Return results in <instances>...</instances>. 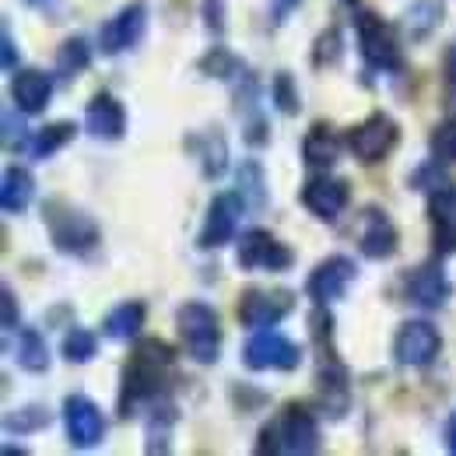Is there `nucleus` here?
<instances>
[{
    "label": "nucleus",
    "mask_w": 456,
    "mask_h": 456,
    "mask_svg": "<svg viewBox=\"0 0 456 456\" xmlns=\"http://www.w3.org/2000/svg\"><path fill=\"white\" fill-rule=\"evenodd\" d=\"M172 347L159 338L137 344V351L126 362L123 372V390H119V414L130 418L137 411V403L144 400H159L162 387H166V369L172 365Z\"/></svg>",
    "instance_id": "obj_1"
},
{
    "label": "nucleus",
    "mask_w": 456,
    "mask_h": 456,
    "mask_svg": "<svg viewBox=\"0 0 456 456\" xmlns=\"http://www.w3.org/2000/svg\"><path fill=\"white\" fill-rule=\"evenodd\" d=\"M260 453H316L320 450V428L316 418L302 403H288L285 411L260 432Z\"/></svg>",
    "instance_id": "obj_2"
},
{
    "label": "nucleus",
    "mask_w": 456,
    "mask_h": 456,
    "mask_svg": "<svg viewBox=\"0 0 456 456\" xmlns=\"http://www.w3.org/2000/svg\"><path fill=\"white\" fill-rule=\"evenodd\" d=\"M179 334L186 344V354L200 365H215L218 362V347H222V327H218V313L204 302H186L175 313Z\"/></svg>",
    "instance_id": "obj_3"
},
{
    "label": "nucleus",
    "mask_w": 456,
    "mask_h": 456,
    "mask_svg": "<svg viewBox=\"0 0 456 456\" xmlns=\"http://www.w3.org/2000/svg\"><path fill=\"white\" fill-rule=\"evenodd\" d=\"M46 225H50L53 246H57L60 253H74V256L92 253L99 246V239H102L99 225L88 215H81V211H74V208H67L60 200L46 208Z\"/></svg>",
    "instance_id": "obj_4"
},
{
    "label": "nucleus",
    "mask_w": 456,
    "mask_h": 456,
    "mask_svg": "<svg viewBox=\"0 0 456 456\" xmlns=\"http://www.w3.org/2000/svg\"><path fill=\"white\" fill-rule=\"evenodd\" d=\"M397 141H400V126L387 113H372L365 123L351 126V134H347V148H351L354 159L365 162V166L383 162V159L397 148Z\"/></svg>",
    "instance_id": "obj_5"
},
{
    "label": "nucleus",
    "mask_w": 456,
    "mask_h": 456,
    "mask_svg": "<svg viewBox=\"0 0 456 456\" xmlns=\"http://www.w3.org/2000/svg\"><path fill=\"white\" fill-rule=\"evenodd\" d=\"M235 260H239L242 271H288L295 253L288 249L285 242H278L267 228H249L239 239Z\"/></svg>",
    "instance_id": "obj_6"
},
{
    "label": "nucleus",
    "mask_w": 456,
    "mask_h": 456,
    "mask_svg": "<svg viewBox=\"0 0 456 456\" xmlns=\"http://www.w3.org/2000/svg\"><path fill=\"white\" fill-rule=\"evenodd\" d=\"M358 46H362V57L372 70H400L403 60H400V46L390 32V25H383L379 14L365 11L358 14Z\"/></svg>",
    "instance_id": "obj_7"
},
{
    "label": "nucleus",
    "mask_w": 456,
    "mask_h": 456,
    "mask_svg": "<svg viewBox=\"0 0 456 456\" xmlns=\"http://www.w3.org/2000/svg\"><path fill=\"white\" fill-rule=\"evenodd\" d=\"M242 362L249 365V369H281V372H291V369H298V362H302V351H298V344L288 341L285 334H278V330H260V334H253L249 344L242 347Z\"/></svg>",
    "instance_id": "obj_8"
},
{
    "label": "nucleus",
    "mask_w": 456,
    "mask_h": 456,
    "mask_svg": "<svg viewBox=\"0 0 456 456\" xmlns=\"http://www.w3.org/2000/svg\"><path fill=\"white\" fill-rule=\"evenodd\" d=\"M291 309H295V295L285 291V288H278V291L249 288V291H242V298H239V320H242V327H249V330H264V327L281 323Z\"/></svg>",
    "instance_id": "obj_9"
},
{
    "label": "nucleus",
    "mask_w": 456,
    "mask_h": 456,
    "mask_svg": "<svg viewBox=\"0 0 456 456\" xmlns=\"http://www.w3.org/2000/svg\"><path fill=\"white\" fill-rule=\"evenodd\" d=\"M439 347H443V338H439V330L428 320H407L397 330L394 354H397L400 365H407V369H425V365L436 362Z\"/></svg>",
    "instance_id": "obj_10"
},
{
    "label": "nucleus",
    "mask_w": 456,
    "mask_h": 456,
    "mask_svg": "<svg viewBox=\"0 0 456 456\" xmlns=\"http://www.w3.org/2000/svg\"><path fill=\"white\" fill-rule=\"evenodd\" d=\"M428 222H432V249L436 256L456 253V183H432L428 193Z\"/></svg>",
    "instance_id": "obj_11"
},
{
    "label": "nucleus",
    "mask_w": 456,
    "mask_h": 456,
    "mask_svg": "<svg viewBox=\"0 0 456 456\" xmlns=\"http://www.w3.org/2000/svg\"><path fill=\"white\" fill-rule=\"evenodd\" d=\"M144 28H148V7L141 0H134L99 28V50L106 57H116V53L137 46L144 39Z\"/></svg>",
    "instance_id": "obj_12"
},
{
    "label": "nucleus",
    "mask_w": 456,
    "mask_h": 456,
    "mask_svg": "<svg viewBox=\"0 0 456 456\" xmlns=\"http://www.w3.org/2000/svg\"><path fill=\"white\" fill-rule=\"evenodd\" d=\"M63 421H67L70 446H77V450L95 446V443L102 439V432H106V418H102V411H99L88 397H81V394H74V397L63 400Z\"/></svg>",
    "instance_id": "obj_13"
},
{
    "label": "nucleus",
    "mask_w": 456,
    "mask_h": 456,
    "mask_svg": "<svg viewBox=\"0 0 456 456\" xmlns=\"http://www.w3.org/2000/svg\"><path fill=\"white\" fill-rule=\"evenodd\" d=\"M242 204H246V200H242L239 193H222V197H215L211 208H208L204 228H200V235H197V246H200V249H218V246H225L228 239L235 235V228H239Z\"/></svg>",
    "instance_id": "obj_14"
},
{
    "label": "nucleus",
    "mask_w": 456,
    "mask_h": 456,
    "mask_svg": "<svg viewBox=\"0 0 456 456\" xmlns=\"http://www.w3.org/2000/svg\"><path fill=\"white\" fill-rule=\"evenodd\" d=\"M354 281V260L351 256H327L323 264H316V271L309 274V298L316 302V305H327V302H334V298H341L347 285Z\"/></svg>",
    "instance_id": "obj_15"
},
{
    "label": "nucleus",
    "mask_w": 456,
    "mask_h": 456,
    "mask_svg": "<svg viewBox=\"0 0 456 456\" xmlns=\"http://www.w3.org/2000/svg\"><path fill=\"white\" fill-rule=\"evenodd\" d=\"M358 246H362V253H365L369 260H390V256L397 253V246H400L397 228H394V222H390L379 208H369V211L362 215Z\"/></svg>",
    "instance_id": "obj_16"
},
{
    "label": "nucleus",
    "mask_w": 456,
    "mask_h": 456,
    "mask_svg": "<svg viewBox=\"0 0 456 456\" xmlns=\"http://www.w3.org/2000/svg\"><path fill=\"white\" fill-rule=\"evenodd\" d=\"M347 200H351V190H347L344 179H327V175H320V179H309L305 190H302V204H305L316 218H323V222H334L344 208H347Z\"/></svg>",
    "instance_id": "obj_17"
},
{
    "label": "nucleus",
    "mask_w": 456,
    "mask_h": 456,
    "mask_svg": "<svg viewBox=\"0 0 456 456\" xmlns=\"http://www.w3.org/2000/svg\"><path fill=\"white\" fill-rule=\"evenodd\" d=\"M403 291H407V302H414L421 309H439V305H446L453 288H450V278H446L443 267L428 264V267H418V271L407 274Z\"/></svg>",
    "instance_id": "obj_18"
},
{
    "label": "nucleus",
    "mask_w": 456,
    "mask_h": 456,
    "mask_svg": "<svg viewBox=\"0 0 456 456\" xmlns=\"http://www.w3.org/2000/svg\"><path fill=\"white\" fill-rule=\"evenodd\" d=\"M85 126H88V134L99 137V141H119L123 130H126V113H123L119 99L110 95V92H99V95L88 102V110H85Z\"/></svg>",
    "instance_id": "obj_19"
},
{
    "label": "nucleus",
    "mask_w": 456,
    "mask_h": 456,
    "mask_svg": "<svg viewBox=\"0 0 456 456\" xmlns=\"http://www.w3.org/2000/svg\"><path fill=\"white\" fill-rule=\"evenodd\" d=\"M50 95H53V81H50V74H43V70H21V74H14V81H11V99H14V106L28 116L43 113V110L50 106Z\"/></svg>",
    "instance_id": "obj_20"
},
{
    "label": "nucleus",
    "mask_w": 456,
    "mask_h": 456,
    "mask_svg": "<svg viewBox=\"0 0 456 456\" xmlns=\"http://www.w3.org/2000/svg\"><path fill=\"white\" fill-rule=\"evenodd\" d=\"M338 151H341V141L334 137V130L327 123H316L305 141H302V159L313 172H327L338 162Z\"/></svg>",
    "instance_id": "obj_21"
},
{
    "label": "nucleus",
    "mask_w": 456,
    "mask_h": 456,
    "mask_svg": "<svg viewBox=\"0 0 456 456\" xmlns=\"http://www.w3.org/2000/svg\"><path fill=\"white\" fill-rule=\"evenodd\" d=\"M316 387H320V397H323V407L330 411V418H341L347 411V372H344V365L334 354L323 358Z\"/></svg>",
    "instance_id": "obj_22"
},
{
    "label": "nucleus",
    "mask_w": 456,
    "mask_h": 456,
    "mask_svg": "<svg viewBox=\"0 0 456 456\" xmlns=\"http://www.w3.org/2000/svg\"><path fill=\"white\" fill-rule=\"evenodd\" d=\"M32 193H36V179L32 172L21 169V166H11L4 172V186H0V204L7 215H21L28 204H32Z\"/></svg>",
    "instance_id": "obj_23"
},
{
    "label": "nucleus",
    "mask_w": 456,
    "mask_h": 456,
    "mask_svg": "<svg viewBox=\"0 0 456 456\" xmlns=\"http://www.w3.org/2000/svg\"><path fill=\"white\" fill-rule=\"evenodd\" d=\"M141 327H144V305H141V302H123V305H116L113 313L106 316V323H102V330H106L110 338H116V341L137 338Z\"/></svg>",
    "instance_id": "obj_24"
},
{
    "label": "nucleus",
    "mask_w": 456,
    "mask_h": 456,
    "mask_svg": "<svg viewBox=\"0 0 456 456\" xmlns=\"http://www.w3.org/2000/svg\"><path fill=\"white\" fill-rule=\"evenodd\" d=\"M18 365L25 372H46L50 369V347H46V338L36 330V327H25L21 338H18Z\"/></svg>",
    "instance_id": "obj_25"
},
{
    "label": "nucleus",
    "mask_w": 456,
    "mask_h": 456,
    "mask_svg": "<svg viewBox=\"0 0 456 456\" xmlns=\"http://www.w3.org/2000/svg\"><path fill=\"white\" fill-rule=\"evenodd\" d=\"M439 21H443V7H439L436 0H421V4H414V7L403 14V32L418 43V39H428Z\"/></svg>",
    "instance_id": "obj_26"
},
{
    "label": "nucleus",
    "mask_w": 456,
    "mask_h": 456,
    "mask_svg": "<svg viewBox=\"0 0 456 456\" xmlns=\"http://www.w3.org/2000/svg\"><path fill=\"white\" fill-rule=\"evenodd\" d=\"M190 148L197 151V159H200V166H204V175L208 179H218L222 172H225V141L218 137V134H204V137H193L190 141Z\"/></svg>",
    "instance_id": "obj_27"
},
{
    "label": "nucleus",
    "mask_w": 456,
    "mask_h": 456,
    "mask_svg": "<svg viewBox=\"0 0 456 456\" xmlns=\"http://www.w3.org/2000/svg\"><path fill=\"white\" fill-rule=\"evenodd\" d=\"M88 63H92V50H88V43L85 39H67L63 46H60L57 53V70L60 77H77L81 70H88Z\"/></svg>",
    "instance_id": "obj_28"
},
{
    "label": "nucleus",
    "mask_w": 456,
    "mask_h": 456,
    "mask_svg": "<svg viewBox=\"0 0 456 456\" xmlns=\"http://www.w3.org/2000/svg\"><path fill=\"white\" fill-rule=\"evenodd\" d=\"M239 197L253 208H264L267 204V183H264V169L256 162H246L239 169Z\"/></svg>",
    "instance_id": "obj_29"
},
{
    "label": "nucleus",
    "mask_w": 456,
    "mask_h": 456,
    "mask_svg": "<svg viewBox=\"0 0 456 456\" xmlns=\"http://www.w3.org/2000/svg\"><path fill=\"white\" fill-rule=\"evenodd\" d=\"M74 137V126L70 123H53V126H43L36 137H32V155L36 159H50L53 151H60L67 141Z\"/></svg>",
    "instance_id": "obj_30"
},
{
    "label": "nucleus",
    "mask_w": 456,
    "mask_h": 456,
    "mask_svg": "<svg viewBox=\"0 0 456 456\" xmlns=\"http://www.w3.org/2000/svg\"><path fill=\"white\" fill-rule=\"evenodd\" d=\"M95 347H99V341H95L92 330L74 327V330H67V338H63V358H67L70 365H85V362H92Z\"/></svg>",
    "instance_id": "obj_31"
},
{
    "label": "nucleus",
    "mask_w": 456,
    "mask_h": 456,
    "mask_svg": "<svg viewBox=\"0 0 456 456\" xmlns=\"http://www.w3.org/2000/svg\"><path fill=\"white\" fill-rule=\"evenodd\" d=\"M200 70H204L208 77H235V74H242V63L232 57L228 50L215 46L208 57L200 60Z\"/></svg>",
    "instance_id": "obj_32"
},
{
    "label": "nucleus",
    "mask_w": 456,
    "mask_h": 456,
    "mask_svg": "<svg viewBox=\"0 0 456 456\" xmlns=\"http://www.w3.org/2000/svg\"><path fill=\"white\" fill-rule=\"evenodd\" d=\"M271 95H274L278 110H281L285 116H291V113H298V110H302V102H298V88H295V81H291V74H288V70H281V74L274 77Z\"/></svg>",
    "instance_id": "obj_33"
},
{
    "label": "nucleus",
    "mask_w": 456,
    "mask_h": 456,
    "mask_svg": "<svg viewBox=\"0 0 456 456\" xmlns=\"http://www.w3.org/2000/svg\"><path fill=\"white\" fill-rule=\"evenodd\" d=\"M432 151L439 162H456V116L446 119L443 126H436L432 134Z\"/></svg>",
    "instance_id": "obj_34"
},
{
    "label": "nucleus",
    "mask_w": 456,
    "mask_h": 456,
    "mask_svg": "<svg viewBox=\"0 0 456 456\" xmlns=\"http://www.w3.org/2000/svg\"><path fill=\"white\" fill-rule=\"evenodd\" d=\"M341 60V32L338 28H327L320 39H316V50H313V63L316 67H330Z\"/></svg>",
    "instance_id": "obj_35"
},
{
    "label": "nucleus",
    "mask_w": 456,
    "mask_h": 456,
    "mask_svg": "<svg viewBox=\"0 0 456 456\" xmlns=\"http://www.w3.org/2000/svg\"><path fill=\"white\" fill-rule=\"evenodd\" d=\"M43 425H50V411H43V407H25L14 418H7V428L11 432H36Z\"/></svg>",
    "instance_id": "obj_36"
},
{
    "label": "nucleus",
    "mask_w": 456,
    "mask_h": 456,
    "mask_svg": "<svg viewBox=\"0 0 456 456\" xmlns=\"http://www.w3.org/2000/svg\"><path fill=\"white\" fill-rule=\"evenodd\" d=\"M443 88H446V106L456 110V43L446 50V63H443Z\"/></svg>",
    "instance_id": "obj_37"
},
{
    "label": "nucleus",
    "mask_w": 456,
    "mask_h": 456,
    "mask_svg": "<svg viewBox=\"0 0 456 456\" xmlns=\"http://www.w3.org/2000/svg\"><path fill=\"white\" fill-rule=\"evenodd\" d=\"M204 14H208V28H211V32H225V18H222V0H204Z\"/></svg>",
    "instance_id": "obj_38"
},
{
    "label": "nucleus",
    "mask_w": 456,
    "mask_h": 456,
    "mask_svg": "<svg viewBox=\"0 0 456 456\" xmlns=\"http://www.w3.org/2000/svg\"><path fill=\"white\" fill-rule=\"evenodd\" d=\"M18 320H14V295L4 288V330H14Z\"/></svg>",
    "instance_id": "obj_39"
},
{
    "label": "nucleus",
    "mask_w": 456,
    "mask_h": 456,
    "mask_svg": "<svg viewBox=\"0 0 456 456\" xmlns=\"http://www.w3.org/2000/svg\"><path fill=\"white\" fill-rule=\"evenodd\" d=\"M32 11H39V14H57L60 0H25Z\"/></svg>",
    "instance_id": "obj_40"
},
{
    "label": "nucleus",
    "mask_w": 456,
    "mask_h": 456,
    "mask_svg": "<svg viewBox=\"0 0 456 456\" xmlns=\"http://www.w3.org/2000/svg\"><path fill=\"white\" fill-rule=\"evenodd\" d=\"M4 67L7 70H14V39H11V32L4 28Z\"/></svg>",
    "instance_id": "obj_41"
},
{
    "label": "nucleus",
    "mask_w": 456,
    "mask_h": 456,
    "mask_svg": "<svg viewBox=\"0 0 456 456\" xmlns=\"http://www.w3.org/2000/svg\"><path fill=\"white\" fill-rule=\"evenodd\" d=\"M291 7H298V0H274V21H285V14Z\"/></svg>",
    "instance_id": "obj_42"
},
{
    "label": "nucleus",
    "mask_w": 456,
    "mask_h": 456,
    "mask_svg": "<svg viewBox=\"0 0 456 456\" xmlns=\"http://www.w3.org/2000/svg\"><path fill=\"white\" fill-rule=\"evenodd\" d=\"M446 446H450V453H456V411L446 421Z\"/></svg>",
    "instance_id": "obj_43"
},
{
    "label": "nucleus",
    "mask_w": 456,
    "mask_h": 456,
    "mask_svg": "<svg viewBox=\"0 0 456 456\" xmlns=\"http://www.w3.org/2000/svg\"><path fill=\"white\" fill-rule=\"evenodd\" d=\"M344 4H354V0H344Z\"/></svg>",
    "instance_id": "obj_44"
}]
</instances>
